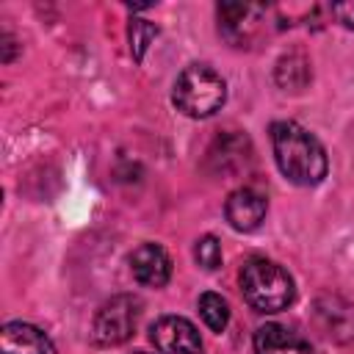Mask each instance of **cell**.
I'll return each mask as SVG.
<instances>
[{"mask_svg": "<svg viewBox=\"0 0 354 354\" xmlns=\"http://www.w3.org/2000/svg\"><path fill=\"white\" fill-rule=\"evenodd\" d=\"M271 144L274 158L285 180L296 185H318L326 171L329 160L321 141L296 122H274L271 124Z\"/></svg>", "mask_w": 354, "mask_h": 354, "instance_id": "1", "label": "cell"}, {"mask_svg": "<svg viewBox=\"0 0 354 354\" xmlns=\"http://www.w3.org/2000/svg\"><path fill=\"white\" fill-rule=\"evenodd\" d=\"M238 282H241L243 299L257 313H279L296 296L293 277L288 274V268H282L279 263H274L268 257L246 260L243 268H241Z\"/></svg>", "mask_w": 354, "mask_h": 354, "instance_id": "2", "label": "cell"}, {"mask_svg": "<svg viewBox=\"0 0 354 354\" xmlns=\"http://www.w3.org/2000/svg\"><path fill=\"white\" fill-rule=\"evenodd\" d=\"M227 100V83L224 77L207 66V64H191L185 66L171 88V102L180 113L191 119L213 116Z\"/></svg>", "mask_w": 354, "mask_h": 354, "instance_id": "3", "label": "cell"}, {"mask_svg": "<svg viewBox=\"0 0 354 354\" xmlns=\"http://www.w3.org/2000/svg\"><path fill=\"white\" fill-rule=\"evenodd\" d=\"M141 301L130 293L111 296L108 301L100 304L91 321V337L97 346H122L133 337L136 324H138Z\"/></svg>", "mask_w": 354, "mask_h": 354, "instance_id": "4", "label": "cell"}, {"mask_svg": "<svg viewBox=\"0 0 354 354\" xmlns=\"http://www.w3.org/2000/svg\"><path fill=\"white\" fill-rule=\"evenodd\" d=\"M149 340L158 354H205L196 326L183 315H160L149 326Z\"/></svg>", "mask_w": 354, "mask_h": 354, "instance_id": "5", "label": "cell"}, {"mask_svg": "<svg viewBox=\"0 0 354 354\" xmlns=\"http://www.w3.org/2000/svg\"><path fill=\"white\" fill-rule=\"evenodd\" d=\"M266 210H268V202L254 188H235L224 202V216H227L230 227L238 232L257 230L266 218Z\"/></svg>", "mask_w": 354, "mask_h": 354, "instance_id": "6", "label": "cell"}, {"mask_svg": "<svg viewBox=\"0 0 354 354\" xmlns=\"http://www.w3.org/2000/svg\"><path fill=\"white\" fill-rule=\"evenodd\" d=\"M130 271L136 282L147 288H163L171 279V260L163 246L158 243H141L130 254Z\"/></svg>", "mask_w": 354, "mask_h": 354, "instance_id": "7", "label": "cell"}, {"mask_svg": "<svg viewBox=\"0 0 354 354\" xmlns=\"http://www.w3.org/2000/svg\"><path fill=\"white\" fill-rule=\"evenodd\" d=\"M0 354H55V346L39 326L8 321L0 329Z\"/></svg>", "mask_w": 354, "mask_h": 354, "instance_id": "8", "label": "cell"}, {"mask_svg": "<svg viewBox=\"0 0 354 354\" xmlns=\"http://www.w3.org/2000/svg\"><path fill=\"white\" fill-rule=\"evenodd\" d=\"M260 14H263V6H254V3H218V28L235 47H243Z\"/></svg>", "mask_w": 354, "mask_h": 354, "instance_id": "9", "label": "cell"}, {"mask_svg": "<svg viewBox=\"0 0 354 354\" xmlns=\"http://www.w3.org/2000/svg\"><path fill=\"white\" fill-rule=\"evenodd\" d=\"M254 354H313V348L299 332L282 324H266L254 332Z\"/></svg>", "mask_w": 354, "mask_h": 354, "instance_id": "10", "label": "cell"}, {"mask_svg": "<svg viewBox=\"0 0 354 354\" xmlns=\"http://www.w3.org/2000/svg\"><path fill=\"white\" fill-rule=\"evenodd\" d=\"M315 310H318L321 326L329 337H337V340L354 337V307L351 304H346L340 299H321Z\"/></svg>", "mask_w": 354, "mask_h": 354, "instance_id": "11", "label": "cell"}, {"mask_svg": "<svg viewBox=\"0 0 354 354\" xmlns=\"http://www.w3.org/2000/svg\"><path fill=\"white\" fill-rule=\"evenodd\" d=\"M199 315H202V321H205L213 332H224L227 324H230V304H227L224 296L207 290V293L199 296Z\"/></svg>", "mask_w": 354, "mask_h": 354, "instance_id": "12", "label": "cell"}, {"mask_svg": "<svg viewBox=\"0 0 354 354\" xmlns=\"http://www.w3.org/2000/svg\"><path fill=\"white\" fill-rule=\"evenodd\" d=\"M127 36H130V53H133V58L141 61L144 53H147V47H149V41L158 36V25H152L147 19H133L130 28H127Z\"/></svg>", "mask_w": 354, "mask_h": 354, "instance_id": "13", "label": "cell"}, {"mask_svg": "<svg viewBox=\"0 0 354 354\" xmlns=\"http://www.w3.org/2000/svg\"><path fill=\"white\" fill-rule=\"evenodd\" d=\"M194 257L205 271H216L221 266V243L216 235H202L194 246Z\"/></svg>", "mask_w": 354, "mask_h": 354, "instance_id": "14", "label": "cell"}, {"mask_svg": "<svg viewBox=\"0 0 354 354\" xmlns=\"http://www.w3.org/2000/svg\"><path fill=\"white\" fill-rule=\"evenodd\" d=\"M332 14L337 17V22H343L348 30H354V0L351 3H335Z\"/></svg>", "mask_w": 354, "mask_h": 354, "instance_id": "15", "label": "cell"}, {"mask_svg": "<svg viewBox=\"0 0 354 354\" xmlns=\"http://www.w3.org/2000/svg\"><path fill=\"white\" fill-rule=\"evenodd\" d=\"M133 354H149V351H133Z\"/></svg>", "mask_w": 354, "mask_h": 354, "instance_id": "16", "label": "cell"}]
</instances>
